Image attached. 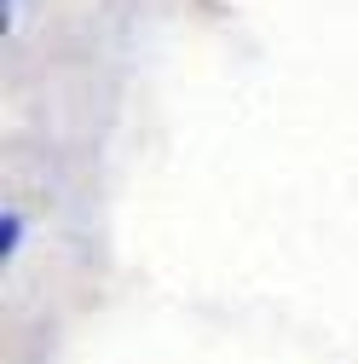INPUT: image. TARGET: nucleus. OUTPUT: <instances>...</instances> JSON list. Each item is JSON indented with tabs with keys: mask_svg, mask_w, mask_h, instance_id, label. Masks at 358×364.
Returning a JSON list of instances; mask_svg holds the SVG:
<instances>
[{
	"mask_svg": "<svg viewBox=\"0 0 358 364\" xmlns=\"http://www.w3.org/2000/svg\"><path fill=\"white\" fill-rule=\"evenodd\" d=\"M0 232H6V243H0V249L12 255V249H18V214H12V208H6V220H0Z\"/></svg>",
	"mask_w": 358,
	"mask_h": 364,
	"instance_id": "nucleus-1",
	"label": "nucleus"
}]
</instances>
